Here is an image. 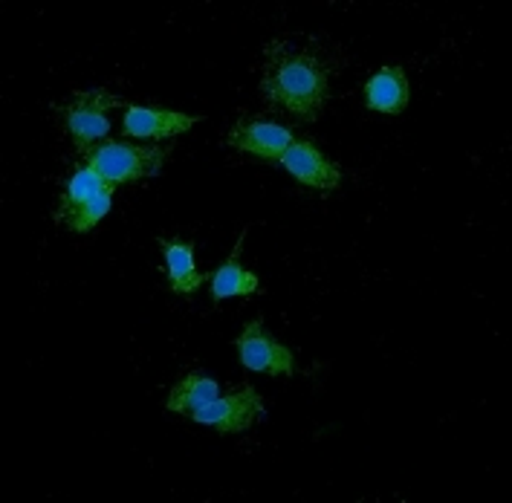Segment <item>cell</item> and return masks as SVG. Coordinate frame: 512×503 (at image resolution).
Masks as SVG:
<instances>
[{"instance_id":"cell-12","label":"cell","mask_w":512,"mask_h":503,"mask_svg":"<svg viewBox=\"0 0 512 503\" xmlns=\"http://www.w3.org/2000/svg\"><path fill=\"white\" fill-rule=\"evenodd\" d=\"M243 238H246V232H243L241 238H238V243H235V249H232L229 261H226L223 266H217V272L212 275V301H215V304L226 301V298L255 295V292L261 290V284H258V275L241 266Z\"/></svg>"},{"instance_id":"cell-4","label":"cell","mask_w":512,"mask_h":503,"mask_svg":"<svg viewBox=\"0 0 512 503\" xmlns=\"http://www.w3.org/2000/svg\"><path fill=\"white\" fill-rule=\"evenodd\" d=\"M113 107H125L119 96H110L108 90H87V93H76L67 105H61V116L67 133L73 139V145L81 154H87L90 148H96L99 142H105L110 131L108 110Z\"/></svg>"},{"instance_id":"cell-6","label":"cell","mask_w":512,"mask_h":503,"mask_svg":"<svg viewBox=\"0 0 512 503\" xmlns=\"http://www.w3.org/2000/svg\"><path fill=\"white\" fill-rule=\"evenodd\" d=\"M264 414V399L261 394L243 382L238 391H232L229 397H217L200 408H194V420L203 425H215L220 434H235V431H246Z\"/></svg>"},{"instance_id":"cell-2","label":"cell","mask_w":512,"mask_h":503,"mask_svg":"<svg viewBox=\"0 0 512 503\" xmlns=\"http://www.w3.org/2000/svg\"><path fill=\"white\" fill-rule=\"evenodd\" d=\"M113 188L108 180L93 171L90 165L79 168L61 194L58 212H55V223L64 226L67 232H90L105 214L110 212V194Z\"/></svg>"},{"instance_id":"cell-10","label":"cell","mask_w":512,"mask_h":503,"mask_svg":"<svg viewBox=\"0 0 512 503\" xmlns=\"http://www.w3.org/2000/svg\"><path fill=\"white\" fill-rule=\"evenodd\" d=\"M165 255V264H168V287L177 295H194L200 290L203 281H209L212 275L200 272L194 266V243H186V240H157Z\"/></svg>"},{"instance_id":"cell-7","label":"cell","mask_w":512,"mask_h":503,"mask_svg":"<svg viewBox=\"0 0 512 503\" xmlns=\"http://www.w3.org/2000/svg\"><path fill=\"white\" fill-rule=\"evenodd\" d=\"M293 139H296L293 131L284 128V125L264 122V119H255V116H241L235 122V128L226 136V145L238 148L243 154H252V157L281 162L287 148L293 145Z\"/></svg>"},{"instance_id":"cell-1","label":"cell","mask_w":512,"mask_h":503,"mask_svg":"<svg viewBox=\"0 0 512 503\" xmlns=\"http://www.w3.org/2000/svg\"><path fill=\"white\" fill-rule=\"evenodd\" d=\"M336 70L330 44H319L313 38H278L264 53L261 90L270 105L284 107L304 122H316L330 96Z\"/></svg>"},{"instance_id":"cell-8","label":"cell","mask_w":512,"mask_h":503,"mask_svg":"<svg viewBox=\"0 0 512 503\" xmlns=\"http://www.w3.org/2000/svg\"><path fill=\"white\" fill-rule=\"evenodd\" d=\"M200 119L203 116H189V113H177V110H165V107L128 105V113L122 119V131L125 136L162 142V139H174L180 133L191 131Z\"/></svg>"},{"instance_id":"cell-13","label":"cell","mask_w":512,"mask_h":503,"mask_svg":"<svg viewBox=\"0 0 512 503\" xmlns=\"http://www.w3.org/2000/svg\"><path fill=\"white\" fill-rule=\"evenodd\" d=\"M212 399H217V382L212 376H206V373L194 371L186 373V376L171 388L165 408L174 411V414H183V411H194V408H200V405H206V402H212Z\"/></svg>"},{"instance_id":"cell-5","label":"cell","mask_w":512,"mask_h":503,"mask_svg":"<svg viewBox=\"0 0 512 503\" xmlns=\"http://www.w3.org/2000/svg\"><path fill=\"white\" fill-rule=\"evenodd\" d=\"M238 353L246 371L270 373V376H293L296 356L287 345H281L270 330L255 318L243 327L238 336Z\"/></svg>"},{"instance_id":"cell-3","label":"cell","mask_w":512,"mask_h":503,"mask_svg":"<svg viewBox=\"0 0 512 503\" xmlns=\"http://www.w3.org/2000/svg\"><path fill=\"white\" fill-rule=\"evenodd\" d=\"M160 145H134V142H113L105 139L87 151V165L99 171L110 186H128L145 177H157L165 162Z\"/></svg>"},{"instance_id":"cell-11","label":"cell","mask_w":512,"mask_h":503,"mask_svg":"<svg viewBox=\"0 0 512 503\" xmlns=\"http://www.w3.org/2000/svg\"><path fill=\"white\" fill-rule=\"evenodd\" d=\"M365 105L388 116L403 113L408 105V79L403 67H382L365 81Z\"/></svg>"},{"instance_id":"cell-9","label":"cell","mask_w":512,"mask_h":503,"mask_svg":"<svg viewBox=\"0 0 512 503\" xmlns=\"http://www.w3.org/2000/svg\"><path fill=\"white\" fill-rule=\"evenodd\" d=\"M281 165L296 177L301 186L310 188H324V191H333L342 180V171L336 162L324 157L322 151L307 142V139H293V145L287 148V154L281 157Z\"/></svg>"}]
</instances>
